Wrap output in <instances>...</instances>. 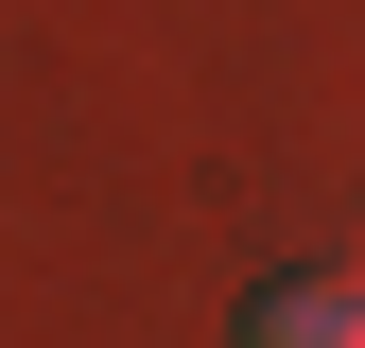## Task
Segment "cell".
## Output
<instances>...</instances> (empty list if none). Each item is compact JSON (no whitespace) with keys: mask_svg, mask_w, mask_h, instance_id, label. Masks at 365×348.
I'll use <instances>...</instances> for the list:
<instances>
[{"mask_svg":"<svg viewBox=\"0 0 365 348\" xmlns=\"http://www.w3.org/2000/svg\"><path fill=\"white\" fill-rule=\"evenodd\" d=\"M244 348H365V279H279L244 314Z\"/></svg>","mask_w":365,"mask_h":348,"instance_id":"obj_1","label":"cell"}]
</instances>
